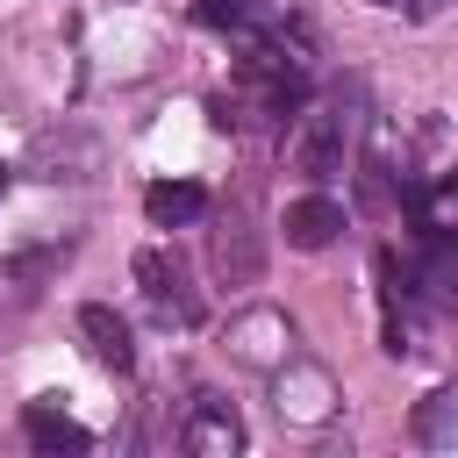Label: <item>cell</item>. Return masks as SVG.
<instances>
[{
	"instance_id": "cell-10",
	"label": "cell",
	"mask_w": 458,
	"mask_h": 458,
	"mask_svg": "<svg viewBox=\"0 0 458 458\" xmlns=\"http://www.w3.org/2000/svg\"><path fill=\"white\" fill-rule=\"evenodd\" d=\"M451 429H458V394H429V401L415 408V437H422V444H444Z\"/></svg>"
},
{
	"instance_id": "cell-2",
	"label": "cell",
	"mask_w": 458,
	"mask_h": 458,
	"mask_svg": "<svg viewBox=\"0 0 458 458\" xmlns=\"http://www.w3.org/2000/svg\"><path fill=\"white\" fill-rule=\"evenodd\" d=\"M79 336H86V351H93V365H100V372H129V365H136L129 322H122L107 301H86V308H79Z\"/></svg>"
},
{
	"instance_id": "cell-3",
	"label": "cell",
	"mask_w": 458,
	"mask_h": 458,
	"mask_svg": "<svg viewBox=\"0 0 458 458\" xmlns=\"http://www.w3.org/2000/svg\"><path fill=\"white\" fill-rule=\"evenodd\" d=\"M293 165L308 172V179H329V172H344V114H308V129L293 136Z\"/></svg>"
},
{
	"instance_id": "cell-11",
	"label": "cell",
	"mask_w": 458,
	"mask_h": 458,
	"mask_svg": "<svg viewBox=\"0 0 458 458\" xmlns=\"http://www.w3.org/2000/svg\"><path fill=\"white\" fill-rule=\"evenodd\" d=\"M422 229H437V236H451V229H458V179H451V186H437V193H422Z\"/></svg>"
},
{
	"instance_id": "cell-6",
	"label": "cell",
	"mask_w": 458,
	"mask_h": 458,
	"mask_svg": "<svg viewBox=\"0 0 458 458\" xmlns=\"http://www.w3.org/2000/svg\"><path fill=\"white\" fill-rule=\"evenodd\" d=\"M200 208H208V193H200L193 179H157V186L143 193V215H150L157 229H179V222H200Z\"/></svg>"
},
{
	"instance_id": "cell-7",
	"label": "cell",
	"mask_w": 458,
	"mask_h": 458,
	"mask_svg": "<svg viewBox=\"0 0 458 458\" xmlns=\"http://www.w3.org/2000/svg\"><path fill=\"white\" fill-rule=\"evenodd\" d=\"M21 437L36 444V451H86L93 437L64 415V408H50V401H29V415H21Z\"/></svg>"
},
{
	"instance_id": "cell-13",
	"label": "cell",
	"mask_w": 458,
	"mask_h": 458,
	"mask_svg": "<svg viewBox=\"0 0 458 458\" xmlns=\"http://www.w3.org/2000/svg\"><path fill=\"white\" fill-rule=\"evenodd\" d=\"M0 193H7V165H0Z\"/></svg>"
},
{
	"instance_id": "cell-5",
	"label": "cell",
	"mask_w": 458,
	"mask_h": 458,
	"mask_svg": "<svg viewBox=\"0 0 458 458\" xmlns=\"http://www.w3.org/2000/svg\"><path fill=\"white\" fill-rule=\"evenodd\" d=\"M329 401H336V386H329V372H315V365H293V372L279 379V415H293V422H322Z\"/></svg>"
},
{
	"instance_id": "cell-12",
	"label": "cell",
	"mask_w": 458,
	"mask_h": 458,
	"mask_svg": "<svg viewBox=\"0 0 458 458\" xmlns=\"http://www.w3.org/2000/svg\"><path fill=\"white\" fill-rule=\"evenodd\" d=\"M200 21H215V29H243V21H258V0H200Z\"/></svg>"
},
{
	"instance_id": "cell-4",
	"label": "cell",
	"mask_w": 458,
	"mask_h": 458,
	"mask_svg": "<svg viewBox=\"0 0 458 458\" xmlns=\"http://www.w3.org/2000/svg\"><path fill=\"white\" fill-rule=\"evenodd\" d=\"M286 243L293 250H322V243H336V229H344V208L336 200H322V193H308V200H293L286 208Z\"/></svg>"
},
{
	"instance_id": "cell-8",
	"label": "cell",
	"mask_w": 458,
	"mask_h": 458,
	"mask_svg": "<svg viewBox=\"0 0 458 458\" xmlns=\"http://www.w3.org/2000/svg\"><path fill=\"white\" fill-rule=\"evenodd\" d=\"M136 279H143V293H150L165 315H186V301H179V265H172L165 250H143V258H136Z\"/></svg>"
},
{
	"instance_id": "cell-1",
	"label": "cell",
	"mask_w": 458,
	"mask_h": 458,
	"mask_svg": "<svg viewBox=\"0 0 458 458\" xmlns=\"http://www.w3.org/2000/svg\"><path fill=\"white\" fill-rule=\"evenodd\" d=\"M179 444H186V451H200V458H229V451H243V422H236V408H229V401L200 394V401H193V415H186V429H179Z\"/></svg>"
},
{
	"instance_id": "cell-9",
	"label": "cell",
	"mask_w": 458,
	"mask_h": 458,
	"mask_svg": "<svg viewBox=\"0 0 458 458\" xmlns=\"http://www.w3.org/2000/svg\"><path fill=\"white\" fill-rule=\"evenodd\" d=\"M215 272L236 286V279H258V243L243 236V229H229V236H215Z\"/></svg>"
}]
</instances>
